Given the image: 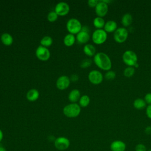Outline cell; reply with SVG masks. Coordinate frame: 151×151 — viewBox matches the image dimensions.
Returning a JSON list of instances; mask_svg holds the SVG:
<instances>
[{
  "instance_id": "16",
  "label": "cell",
  "mask_w": 151,
  "mask_h": 151,
  "mask_svg": "<svg viewBox=\"0 0 151 151\" xmlns=\"http://www.w3.org/2000/svg\"><path fill=\"white\" fill-rule=\"evenodd\" d=\"M80 97V91L76 88L72 90L68 95V99L69 101L73 103H75L77 101H79Z\"/></svg>"
},
{
  "instance_id": "24",
  "label": "cell",
  "mask_w": 151,
  "mask_h": 151,
  "mask_svg": "<svg viewBox=\"0 0 151 151\" xmlns=\"http://www.w3.org/2000/svg\"><path fill=\"white\" fill-rule=\"evenodd\" d=\"M52 42H53L52 38L50 36L46 35L43 37L41 38L40 41V44H41V45L47 48L52 45Z\"/></svg>"
},
{
  "instance_id": "20",
  "label": "cell",
  "mask_w": 151,
  "mask_h": 151,
  "mask_svg": "<svg viewBox=\"0 0 151 151\" xmlns=\"http://www.w3.org/2000/svg\"><path fill=\"white\" fill-rule=\"evenodd\" d=\"M76 40V38L74 35L68 33L64 37L63 39V42L65 46L71 47L75 43Z\"/></svg>"
},
{
  "instance_id": "3",
  "label": "cell",
  "mask_w": 151,
  "mask_h": 151,
  "mask_svg": "<svg viewBox=\"0 0 151 151\" xmlns=\"http://www.w3.org/2000/svg\"><path fill=\"white\" fill-rule=\"evenodd\" d=\"M82 25L80 21L76 18L69 19L66 24V28L70 34H77L82 29Z\"/></svg>"
},
{
  "instance_id": "30",
  "label": "cell",
  "mask_w": 151,
  "mask_h": 151,
  "mask_svg": "<svg viewBox=\"0 0 151 151\" xmlns=\"http://www.w3.org/2000/svg\"><path fill=\"white\" fill-rule=\"evenodd\" d=\"M146 146L143 143H138L135 146V151H147Z\"/></svg>"
},
{
  "instance_id": "18",
  "label": "cell",
  "mask_w": 151,
  "mask_h": 151,
  "mask_svg": "<svg viewBox=\"0 0 151 151\" xmlns=\"http://www.w3.org/2000/svg\"><path fill=\"white\" fill-rule=\"evenodd\" d=\"M1 41L2 43L6 46H9L13 43L12 36L7 32L3 33L1 36Z\"/></svg>"
},
{
  "instance_id": "2",
  "label": "cell",
  "mask_w": 151,
  "mask_h": 151,
  "mask_svg": "<svg viewBox=\"0 0 151 151\" xmlns=\"http://www.w3.org/2000/svg\"><path fill=\"white\" fill-rule=\"evenodd\" d=\"M63 114L68 118H74L77 117L81 112V107L79 104L71 103L66 105L63 110Z\"/></svg>"
},
{
  "instance_id": "26",
  "label": "cell",
  "mask_w": 151,
  "mask_h": 151,
  "mask_svg": "<svg viewBox=\"0 0 151 151\" xmlns=\"http://www.w3.org/2000/svg\"><path fill=\"white\" fill-rule=\"evenodd\" d=\"M134 72H135V70L133 67L128 66L124 70L123 74H124V76L126 77H130L134 75Z\"/></svg>"
},
{
  "instance_id": "35",
  "label": "cell",
  "mask_w": 151,
  "mask_h": 151,
  "mask_svg": "<svg viewBox=\"0 0 151 151\" xmlns=\"http://www.w3.org/2000/svg\"><path fill=\"white\" fill-rule=\"evenodd\" d=\"M71 79L73 80V81H77L78 79V77L77 75L76 74H73L71 76Z\"/></svg>"
},
{
  "instance_id": "15",
  "label": "cell",
  "mask_w": 151,
  "mask_h": 151,
  "mask_svg": "<svg viewBox=\"0 0 151 151\" xmlns=\"http://www.w3.org/2000/svg\"><path fill=\"white\" fill-rule=\"evenodd\" d=\"M40 96V93L38 90L35 88H31L28 91L26 94V97L27 100L29 101H36Z\"/></svg>"
},
{
  "instance_id": "28",
  "label": "cell",
  "mask_w": 151,
  "mask_h": 151,
  "mask_svg": "<svg viewBox=\"0 0 151 151\" xmlns=\"http://www.w3.org/2000/svg\"><path fill=\"white\" fill-rule=\"evenodd\" d=\"M116 73L114 71L109 70L104 74V78L107 80H112L116 77Z\"/></svg>"
},
{
  "instance_id": "21",
  "label": "cell",
  "mask_w": 151,
  "mask_h": 151,
  "mask_svg": "<svg viewBox=\"0 0 151 151\" xmlns=\"http://www.w3.org/2000/svg\"><path fill=\"white\" fill-rule=\"evenodd\" d=\"M133 17L130 13H126L122 17L121 22L122 25L124 27H128L130 25H131Z\"/></svg>"
},
{
  "instance_id": "9",
  "label": "cell",
  "mask_w": 151,
  "mask_h": 151,
  "mask_svg": "<svg viewBox=\"0 0 151 151\" xmlns=\"http://www.w3.org/2000/svg\"><path fill=\"white\" fill-rule=\"evenodd\" d=\"M35 55L40 60L47 61L50 57V52L48 48L40 45L36 49Z\"/></svg>"
},
{
  "instance_id": "10",
  "label": "cell",
  "mask_w": 151,
  "mask_h": 151,
  "mask_svg": "<svg viewBox=\"0 0 151 151\" xmlns=\"http://www.w3.org/2000/svg\"><path fill=\"white\" fill-rule=\"evenodd\" d=\"M88 78L92 84H99L102 82L103 80V76L100 71L93 70L88 73Z\"/></svg>"
},
{
  "instance_id": "5",
  "label": "cell",
  "mask_w": 151,
  "mask_h": 151,
  "mask_svg": "<svg viewBox=\"0 0 151 151\" xmlns=\"http://www.w3.org/2000/svg\"><path fill=\"white\" fill-rule=\"evenodd\" d=\"M107 38V33L104 29H96L92 34V40L96 44L104 43Z\"/></svg>"
},
{
  "instance_id": "27",
  "label": "cell",
  "mask_w": 151,
  "mask_h": 151,
  "mask_svg": "<svg viewBox=\"0 0 151 151\" xmlns=\"http://www.w3.org/2000/svg\"><path fill=\"white\" fill-rule=\"evenodd\" d=\"M58 15L54 11H50L47 15V19L50 22H54L58 19Z\"/></svg>"
},
{
  "instance_id": "36",
  "label": "cell",
  "mask_w": 151,
  "mask_h": 151,
  "mask_svg": "<svg viewBox=\"0 0 151 151\" xmlns=\"http://www.w3.org/2000/svg\"><path fill=\"white\" fill-rule=\"evenodd\" d=\"M3 137H4V134H3V132H2V130L0 129V143L2 140Z\"/></svg>"
},
{
  "instance_id": "1",
  "label": "cell",
  "mask_w": 151,
  "mask_h": 151,
  "mask_svg": "<svg viewBox=\"0 0 151 151\" xmlns=\"http://www.w3.org/2000/svg\"><path fill=\"white\" fill-rule=\"evenodd\" d=\"M95 64L100 69L109 71L111 68V61L106 53L103 52H97L93 58Z\"/></svg>"
},
{
  "instance_id": "29",
  "label": "cell",
  "mask_w": 151,
  "mask_h": 151,
  "mask_svg": "<svg viewBox=\"0 0 151 151\" xmlns=\"http://www.w3.org/2000/svg\"><path fill=\"white\" fill-rule=\"evenodd\" d=\"M92 63V61L91 60L89 59V58H86L84 60H83L81 63H80V67L85 68H87L88 67H90Z\"/></svg>"
},
{
  "instance_id": "13",
  "label": "cell",
  "mask_w": 151,
  "mask_h": 151,
  "mask_svg": "<svg viewBox=\"0 0 151 151\" xmlns=\"http://www.w3.org/2000/svg\"><path fill=\"white\" fill-rule=\"evenodd\" d=\"M109 10L108 4L103 2L102 0L99 1L95 7V12L97 17H103L105 16Z\"/></svg>"
},
{
  "instance_id": "25",
  "label": "cell",
  "mask_w": 151,
  "mask_h": 151,
  "mask_svg": "<svg viewBox=\"0 0 151 151\" xmlns=\"http://www.w3.org/2000/svg\"><path fill=\"white\" fill-rule=\"evenodd\" d=\"M90 101V97L87 95L84 94V95H83L82 96H81V97L78 101V103H79V105L80 107H87L89 104Z\"/></svg>"
},
{
  "instance_id": "7",
  "label": "cell",
  "mask_w": 151,
  "mask_h": 151,
  "mask_svg": "<svg viewBox=\"0 0 151 151\" xmlns=\"http://www.w3.org/2000/svg\"><path fill=\"white\" fill-rule=\"evenodd\" d=\"M70 145V140L64 136H60L54 140V146L58 150H67Z\"/></svg>"
},
{
  "instance_id": "4",
  "label": "cell",
  "mask_w": 151,
  "mask_h": 151,
  "mask_svg": "<svg viewBox=\"0 0 151 151\" xmlns=\"http://www.w3.org/2000/svg\"><path fill=\"white\" fill-rule=\"evenodd\" d=\"M124 63L128 66L133 67L137 63V56L136 54L132 50H126L122 56Z\"/></svg>"
},
{
  "instance_id": "8",
  "label": "cell",
  "mask_w": 151,
  "mask_h": 151,
  "mask_svg": "<svg viewBox=\"0 0 151 151\" xmlns=\"http://www.w3.org/2000/svg\"><path fill=\"white\" fill-rule=\"evenodd\" d=\"M89 29L87 26H83L81 30L76 34V40L80 44H86L90 38L89 34Z\"/></svg>"
},
{
  "instance_id": "17",
  "label": "cell",
  "mask_w": 151,
  "mask_h": 151,
  "mask_svg": "<svg viewBox=\"0 0 151 151\" xmlns=\"http://www.w3.org/2000/svg\"><path fill=\"white\" fill-rule=\"evenodd\" d=\"M117 28V24L113 20H109L105 23L104 29L106 32H114Z\"/></svg>"
},
{
  "instance_id": "37",
  "label": "cell",
  "mask_w": 151,
  "mask_h": 151,
  "mask_svg": "<svg viewBox=\"0 0 151 151\" xmlns=\"http://www.w3.org/2000/svg\"><path fill=\"white\" fill-rule=\"evenodd\" d=\"M0 151H6L5 147L0 145Z\"/></svg>"
},
{
  "instance_id": "12",
  "label": "cell",
  "mask_w": 151,
  "mask_h": 151,
  "mask_svg": "<svg viewBox=\"0 0 151 151\" xmlns=\"http://www.w3.org/2000/svg\"><path fill=\"white\" fill-rule=\"evenodd\" d=\"M70 84V78L65 76L63 75L59 77L56 81V86L58 89L64 90L67 89Z\"/></svg>"
},
{
  "instance_id": "34",
  "label": "cell",
  "mask_w": 151,
  "mask_h": 151,
  "mask_svg": "<svg viewBox=\"0 0 151 151\" xmlns=\"http://www.w3.org/2000/svg\"><path fill=\"white\" fill-rule=\"evenodd\" d=\"M145 133L147 134H151V126H147L145 128Z\"/></svg>"
},
{
  "instance_id": "14",
  "label": "cell",
  "mask_w": 151,
  "mask_h": 151,
  "mask_svg": "<svg viewBox=\"0 0 151 151\" xmlns=\"http://www.w3.org/2000/svg\"><path fill=\"white\" fill-rule=\"evenodd\" d=\"M110 148L111 151H125L126 145L122 140H116L111 143Z\"/></svg>"
},
{
  "instance_id": "23",
  "label": "cell",
  "mask_w": 151,
  "mask_h": 151,
  "mask_svg": "<svg viewBox=\"0 0 151 151\" xmlns=\"http://www.w3.org/2000/svg\"><path fill=\"white\" fill-rule=\"evenodd\" d=\"M146 106V103L145 102V100L141 98H137L134 100L133 101V106L134 108L138 110L143 109Z\"/></svg>"
},
{
  "instance_id": "22",
  "label": "cell",
  "mask_w": 151,
  "mask_h": 151,
  "mask_svg": "<svg viewBox=\"0 0 151 151\" xmlns=\"http://www.w3.org/2000/svg\"><path fill=\"white\" fill-rule=\"evenodd\" d=\"M93 25L97 29H102L104 27L105 21L102 17H97L93 19Z\"/></svg>"
},
{
  "instance_id": "19",
  "label": "cell",
  "mask_w": 151,
  "mask_h": 151,
  "mask_svg": "<svg viewBox=\"0 0 151 151\" xmlns=\"http://www.w3.org/2000/svg\"><path fill=\"white\" fill-rule=\"evenodd\" d=\"M83 51L86 55L89 57L94 56L96 53V48L95 47L91 44H86L83 47Z\"/></svg>"
},
{
  "instance_id": "31",
  "label": "cell",
  "mask_w": 151,
  "mask_h": 151,
  "mask_svg": "<svg viewBox=\"0 0 151 151\" xmlns=\"http://www.w3.org/2000/svg\"><path fill=\"white\" fill-rule=\"evenodd\" d=\"M99 1L98 0H88L87 1V4H88V5L91 8H93V7H96V6L97 5V4H98Z\"/></svg>"
},
{
  "instance_id": "32",
  "label": "cell",
  "mask_w": 151,
  "mask_h": 151,
  "mask_svg": "<svg viewBox=\"0 0 151 151\" xmlns=\"http://www.w3.org/2000/svg\"><path fill=\"white\" fill-rule=\"evenodd\" d=\"M144 100L147 104H151V93H148L146 94L144 97Z\"/></svg>"
},
{
  "instance_id": "11",
  "label": "cell",
  "mask_w": 151,
  "mask_h": 151,
  "mask_svg": "<svg viewBox=\"0 0 151 151\" xmlns=\"http://www.w3.org/2000/svg\"><path fill=\"white\" fill-rule=\"evenodd\" d=\"M54 11L58 16H65L70 11V6L65 2H60L56 4Z\"/></svg>"
},
{
  "instance_id": "38",
  "label": "cell",
  "mask_w": 151,
  "mask_h": 151,
  "mask_svg": "<svg viewBox=\"0 0 151 151\" xmlns=\"http://www.w3.org/2000/svg\"><path fill=\"white\" fill-rule=\"evenodd\" d=\"M147 151H151V149H148V150H147Z\"/></svg>"
},
{
  "instance_id": "33",
  "label": "cell",
  "mask_w": 151,
  "mask_h": 151,
  "mask_svg": "<svg viewBox=\"0 0 151 151\" xmlns=\"http://www.w3.org/2000/svg\"><path fill=\"white\" fill-rule=\"evenodd\" d=\"M146 114L147 116L151 119V104H149L147 106L146 110Z\"/></svg>"
},
{
  "instance_id": "6",
  "label": "cell",
  "mask_w": 151,
  "mask_h": 151,
  "mask_svg": "<svg viewBox=\"0 0 151 151\" xmlns=\"http://www.w3.org/2000/svg\"><path fill=\"white\" fill-rule=\"evenodd\" d=\"M128 37V31L124 27L117 28L114 32L113 38L114 40L118 43H122L124 42Z\"/></svg>"
}]
</instances>
